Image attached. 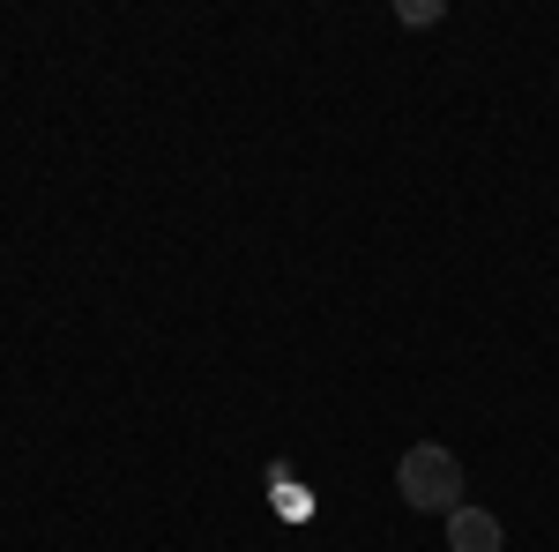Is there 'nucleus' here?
<instances>
[{
  "mask_svg": "<svg viewBox=\"0 0 559 552\" xmlns=\"http://www.w3.org/2000/svg\"><path fill=\"white\" fill-rule=\"evenodd\" d=\"M395 493L426 515H455L463 508V456L440 448V441H418L403 463H395Z\"/></svg>",
  "mask_w": 559,
  "mask_h": 552,
  "instance_id": "1",
  "label": "nucleus"
},
{
  "mask_svg": "<svg viewBox=\"0 0 559 552\" xmlns=\"http://www.w3.org/2000/svg\"><path fill=\"white\" fill-rule=\"evenodd\" d=\"M448 545H455V552H500V545H508V538H500V515H485V508L463 501V508L448 515Z\"/></svg>",
  "mask_w": 559,
  "mask_h": 552,
  "instance_id": "2",
  "label": "nucleus"
},
{
  "mask_svg": "<svg viewBox=\"0 0 559 552\" xmlns=\"http://www.w3.org/2000/svg\"><path fill=\"white\" fill-rule=\"evenodd\" d=\"M440 15H448L440 0H403V23H440Z\"/></svg>",
  "mask_w": 559,
  "mask_h": 552,
  "instance_id": "3",
  "label": "nucleus"
}]
</instances>
